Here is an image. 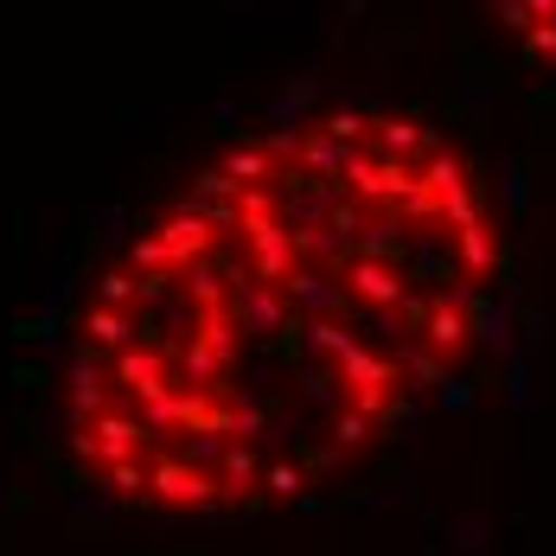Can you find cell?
I'll return each instance as SVG.
<instances>
[{"label":"cell","mask_w":556,"mask_h":556,"mask_svg":"<svg viewBox=\"0 0 556 556\" xmlns=\"http://www.w3.org/2000/svg\"><path fill=\"white\" fill-rule=\"evenodd\" d=\"M352 294L371 301V307H409L403 281L390 276V269H378V263H352Z\"/></svg>","instance_id":"1"},{"label":"cell","mask_w":556,"mask_h":556,"mask_svg":"<svg viewBox=\"0 0 556 556\" xmlns=\"http://www.w3.org/2000/svg\"><path fill=\"white\" fill-rule=\"evenodd\" d=\"M161 243H167V263H186V256H199V250L212 243V230H205L199 212H179V218L161 230Z\"/></svg>","instance_id":"2"},{"label":"cell","mask_w":556,"mask_h":556,"mask_svg":"<svg viewBox=\"0 0 556 556\" xmlns=\"http://www.w3.org/2000/svg\"><path fill=\"white\" fill-rule=\"evenodd\" d=\"M154 486H161V500H179V505H205L212 500V480H205V473H186V467H161Z\"/></svg>","instance_id":"3"},{"label":"cell","mask_w":556,"mask_h":556,"mask_svg":"<svg viewBox=\"0 0 556 556\" xmlns=\"http://www.w3.org/2000/svg\"><path fill=\"white\" fill-rule=\"evenodd\" d=\"M135 435H141V429H135V422H97V442H84V447H97V454H103V460H128V454H135Z\"/></svg>","instance_id":"4"},{"label":"cell","mask_w":556,"mask_h":556,"mask_svg":"<svg viewBox=\"0 0 556 556\" xmlns=\"http://www.w3.org/2000/svg\"><path fill=\"white\" fill-rule=\"evenodd\" d=\"M460 256H467V269H473V276H486V269H493V230H486L480 218L460 230Z\"/></svg>","instance_id":"5"},{"label":"cell","mask_w":556,"mask_h":556,"mask_svg":"<svg viewBox=\"0 0 556 556\" xmlns=\"http://www.w3.org/2000/svg\"><path fill=\"white\" fill-rule=\"evenodd\" d=\"M384 148L390 154H403V148H435V141H429L416 122H384Z\"/></svg>","instance_id":"6"},{"label":"cell","mask_w":556,"mask_h":556,"mask_svg":"<svg viewBox=\"0 0 556 556\" xmlns=\"http://www.w3.org/2000/svg\"><path fill=\"white\" fill-rule=\"evenodd\" d=\"M429 339H435V345H460V339H467V320H460L454 307H435V320H429Z\"/></svg>","instance_id":"7"},{"label":"cell","mask_w":556,"mask_h":556,"mask_svg":"<svg viewBox=\"0 0 556 556\" xmlns=\"http://www.w3.org/2000/svg\"><path fill=\"white\" fill-rule=\"evenodd\" d=\"M90 339L122 345V339H128V320H122V314H110V307H97V314H90Z\"/></svg>","instance_id":"8"},{"label":"cell","mask_w":556,"mask_h":556,"mask_svg":"<svg viewBox=\"0 0 556 556\" xmlns=\"http://www.w3.org/2000/svg\"><path fill=\"white\" fill-rule=\"evenodd\" d=\"M365 429H371L365 416H339V442H345V447H352V442H365Z\"/></svg>","instance_id":"9"},{"label":"cell","mask_w":556,"mask_h":556,"mask_svg":"<svg viewBox=\"0 0 556 556\" xmlns=\"http://www.w3.org/2000/svg\"><path fill=\"white\" fill-rule=\"evenodd\" d=\"M269 486H276V493H294V486H301V473H294V467H276V473H269Z\"/></svg>","instance_id":"10"},{"label":"cell","mask_w":556,"mask_h":556,"mask_svg":"<svg viewBox=\"0 0 556 556\" xmlns=\"http://www.w3.org/2000/svg\"><path fill=\"white\" fill-rule=\"evenodd\" d=\"M103 294L110 301H128V276H103Z\"/></svg>","instance_id":"11"}]
</instances>
